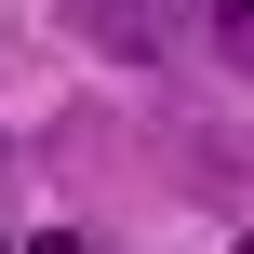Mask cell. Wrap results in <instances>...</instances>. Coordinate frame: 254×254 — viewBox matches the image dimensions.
<instances>
[{"label": "cell", "mask_w": 254, "mask_h": 254, "mask_svg": "<svg viewBox=\"0 0 254 254\" xmlns=\"http://www.w3.org/2000/svg\"><path fill=\"white\" fill-rule=\"evenodd\" d=\"M214 54H228V67H254V0H214Z\"/></svg>", "instance_id": "1"}, {"label": "cell", "mask_w": 254, "mask_h": 254, "mask_svg": "<svg viewBox=\"0 0 254 254\" xmlns=\"http://www.w3.org/2000/svg\"><path fill=\"white\" fill-rule=\"evenodd\" d=\"M40 254H94V241H40Z\"/></svg>", "instance_id": "2"}]
</instances>
